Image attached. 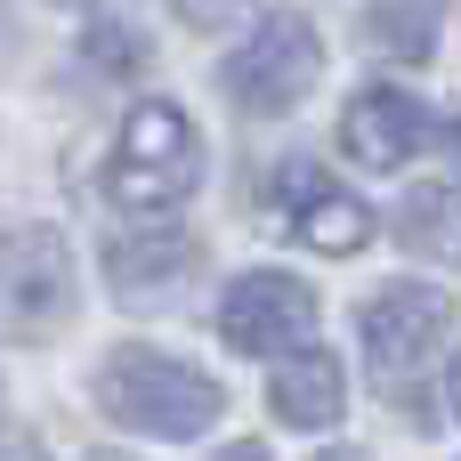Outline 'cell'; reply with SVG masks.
<instances>
[{
    "label": "cell",
    "instance_id": "obj_1",
    "mask_svg": "<svg viewBox=\"0 0 461 461\" xmlns=\"http://www.w3.org/2000/svg\"><path fill=\"white\" fill-rule=\"evenodd\" d=\"M97 405L122 421V429H138V438H194V429H211L219 421V381L211 373H194V365H178V357H162V348H113L105 365H97Z\"/></svg>",
    "mask_w": 461,
    "mask_h": 461
},
{
    "label": "cell",
    "instance_id": "obj_2",
    "mask_svg": "<svg viewBox=\"0 0 461 461\" xmlns=\"http://www.w3.org/2000/svg\"><path fill=\"white\" fill-rule=\"evenodd\" d=\"M194 178H203V130H194L178 105L146 97V105L122 122V138H113L105 194H113L122 211H170V203L194 194Z\"/></svg>",
    "mask_w": 461,
    "mask_h": 461
},
{
    "label": "cell",
    "instance_id": "obj_3",
    "mask_svg": "<svg viewBox=\"0 0 461 461\" xmlns=\"http://www.w3.org/2000/svg\"><path fill=\"white\" fill-rule=\"evenodd\" d=\"M316 73H324V41H316V24H308V16H292V8L259 16V24H251V41L219 65L227 97H235L243 113H259V122L292 113V105L316 89Z\"/></svg>",
    "mask_w": 461,
    "mask_h": 461
},
{
    "label": "cell",
    "instance_id": "obj_4",
    "mask_svg": "<svg viewBox=\"0 0 461 461\" xmlns=\"http://www.w3.org/2000/svg\"><path fill=\"white\" fill-rule=\"evenodd\" d=\"M219 332L243 357H292V348L316 340V292L300 276H284V267H251L219 300Z\"/></svg>",
    "mask_w": 461,
    "mask_h": 461
},
{
    "label": "cell",
    "instance_id": "obj_5",
    "mask_svg": "<svg viewBox=\"0 0 461 461\" xmlns=\"http://www.w3.org/2000/svg\"><path fill=\"white\" fill-rule=\"evenodd\" d=\"M357 332L373 348V373H405V365H421L454 332V292H438V284H381L365 300Z\"/></svg>",
    "mask_w": 461,
    "mask_h": 461
},
{
    "label": "cell",
    "instance_id": "obj_6",
    "mask_svg": "<svg viewBox=\"0 0 461 461\" xmlns=\"http://www.w3.org/2000/svg\"><path fill=\"white\" fill-rule=\"evenodd\" d=\"M276 194H284V227H292V243H308V251H324V259H348V251L373 243V211H365L348 186H332L316 162H292Z\"/></svg>",
    "mask_w": 461,
    "mask_h": 461
},
{
    "label": "cell",
    "instance_id": "obj_7",
    "mask_svg": "<svg viewBox=\"0 0 461 461\" xmlns=\"http://www.w3.org/2000/svg\"><path fill=\"white\" fill-rule=\"evenodd\" d=\"M105 276L130 308H170L194 276H203V243L178 235V227H138V235H113L105 243Z\"/></svg>",
    "mask_w": 461,
    "mask_h": 461
},
{
    "label": "cell",
    "instance_id": "obj_8",
    "mask_svg": "<svg viewBox=\"0 0 461 461\" xmlns=\"http://www.w3.org/2000/svg\"><path fill=\"white\" fill-rule=\"evenodd\" d=\"M73 316V259L49 227H16L8 235V324L32 340V332H57Z\"/></svg>",
    "mask_w": 461,
    "mask_h": 461
},
{
    "label": "cell",
    "instance_id": "obj_9",
    "mask_svg": "<svg viewBox=\"0 0 461 461\" xmlns=\"http://www.w3.org/2000/svg\"><path fill=\"white\" fill-rule=\"evenodd\" d=\"M421 138H429V113H421V97H405V89H357L348 113H340V154L365 162V170L413 162Z\"/></svg>",
    "mask_w": 461,
    "mask_h": 461
},
{
    "label": "cell",
    "instance_id": "obj_10",
    "mask_svg": "<svg viewBox=\"0 0 461 461\" xmlns=\"http://www.w3.org/2000/svg\"><path fill=\"white\" fill-rule=\"evenodd\" d=\"M267 405H276V421H284V429H332V421H340V405H348V381H340V365H332L324 348H292V357L276 365Z\"/></svg>",
    "mask_w": 461,
    "mask_h": 461
},
{
    "label": "cell",
    "instance_id": "obj_11",
    "mask_svg": "<svg viewBox=\"0 0 461 461\" xmlns=\"http://www.w3.org/2000/svg\"><path fill=\"white\" fill-rule=\"evenodd\" d=\"M365 41L381 57H397V65H429L438 57V16H429V0H373L365 8Z\"/></svg>",
    "mask_w": 461,
    "mask_h": 461
},
{
    "label": "cell",
    "instance_id": "obj_12",
    "mask_svg": "<svg viewBox=\"0 0 461 461\" xmlns=\"http://www.w3.org/2000/svg\"><path fill=\"white\" fill-rule=\"evenodd\" d=\"M461 235V194L454 186H421L405 211H397V243L405 251H446Z\"/></svg>",
    "mask_w": 461,
    "mask_h": 461
},
{
    "label": "cell",
    "instance_id": "obj_13",
    "mask_svg": "<svg viewBox=\"0 0 461 461\" xmlns=\"http://www.w3.org/2000/svg\"><path fill=\"white\" fill-rule=\"evenodd\" d=\"M89 57L97 65H146V41L130 24H89Z\"/></svg>",
    "mask_w": 461,
    "mask_h": 461
},
{
    "label": "cell",
    "instance_id": "obj_14",
    "mask_svg": "<svg viewBox=\"0 0 461 461\" xmlns=\"http://www.w3.org/2000/svg\"><path fill=\"white\" fill-rule=\"evenodd\" d=\"M178 8H186V16H194V24H227V16H235V8H243V0H178Z\"/></svg>",
    "mask_w": 461,
    "mask_h": 461
},
{
    "label": "cell",
    "instance_id": "obj_15",
    "mask_svg": "<svg viewBox=\"0 0 461 461\" xmlns=\"http://www.w3.org/2000/svg\"><path fill=\"white\" fill-rule=\"evenodd\" d=\"M446 421H461V357H454V373H446Z\"/></svg>",
    "mask_w": 461,
    "mask_h": 461
},
{
    "label": "cell",
    "instance_id": "obj_16",
    "mask_svg": "<svg viewBox=\"0 0 461 461\" xmlns=\"http://www.w3.org/2000/svg\"><path fill=\"white\" fill-rule=\"evenodd\" d=\"M219 461H267V454H259V446H227Z\"/></svg>",
    "mask_w": 461,
    "mask_h": 461
},
{
    "label": "cell",
    "instance_id": "obj_17",
    "mask_svg": "<svg viewBox=\"0 0 461 461\" xmlns=\"http://www.w3.org/2000/svg\"><path fill=\"white\" fill-rule=\"evenodd\" d=\"M316 461H365V454H348V446H332V454H316Z\"/></svg>",
    "mask_w": 461,
    "mask_h": 461
},
{
    "label": "cell",
    "instance_id": "obj_18",
    "mask_svg": "<svg viewBox=\"0 0 461 461\" xmlns=\"http://www.w3.org/2000/svg\"><path fill=\"white\" fill-rule=\"evenodd\" d=\"M89 461H122V454H89Z\"/></svg>",
    "mask_w": 461,
    "mask_h": 461
}]
</instances>
